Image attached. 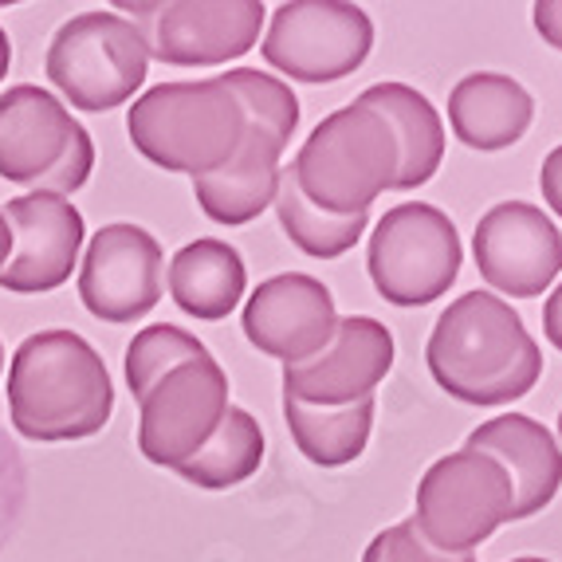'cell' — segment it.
Listing matches in <instances>:
<instances>
[{"instance_id":"cell-25","label":"cell","mask_w":562,"mask_h":562,"mask_svg":"<svg viewBox=\"0 0 562 562\" xmlns=\"http://www.w3.org/2000/svg\"><path fill=\"white\" fill-rule=\"evenodd\" d=\"M201 355H209L205 342L193 338L189 330L173 327V323H154V327L138 330L134 342L126 347V382H131L134 402H142V397L150 394L154 382H161L173 366Z\"/></svg>"},{"instance_id":"cell-7","label":"cell","mask_w":562,"mask_h":562,"mask_svg":"<svg viewBox=\"0 0 562 562\" xmlns=\"http://www.w3.org/2000/svg\"><path fill=\"white\" fill-rule=\"evenodd\" d=\"M512 476L499 460L460 449L432 464L417 484L413 527L445 554H472L496 527L512 524Z\"/></svg>"},{"instance_id":"cell-8","label":"cell","mask_w":562,"mask_h":562,"mask_svg":"<svg viewBox=\"0 0 562 562\" xmlns=\"http://www.w3.org/2000/svg\"><path fill=\"white\" fill-rule=\"evenodd\" d=\"M460 236L441 209L394 205L370 236L366 268L378 295L394 307H425L441 300L460 276Z\"/></svg>"},{"instance_id":"cell-21","label":"cell","mask_w":562,"mask_h":562,"mask_svg":"<svg viewBox=\"0 0 562 562\" xmlns=\"http://www.w3.org/2000/svg\"><path fill=\"white\" fill-rule=\"evenodd\" d=\"M366 106H374L397 134L402 146V173H397V189H417L441 169L445 158V126L441 114L432 111V103L422 91H413L405 83H374L358 94Z\"/></svg>"},{"instance_id":"cell-9","label":"cell","mask_w":562,"mask_h":562,"mask_svg":"<svg viewBox=\"0 0 562 562\" xmlns=\"http://www.w3.org/2000/svg\"><path fill=\"white\" fill-rule=\"evenodd\" d=\"M150 59L173 67H216L252 52L263 29L260 0H158L122 4Z\"/></svg>"},{"instance_id":"cell-17","label":"cell","mask_w":562,"mask_h":562,"mask_svg":"<svg viewBox=\"0 0 562 562\" xmlns=\"http://www.w3.org/2000/svg\"><path fill=\"white\" fill-rule=\"evenodd\" d=\"M91 134L44 87H9L0 94V178L36 193L79 142Z\"/></svg>"},{"instance_id":"cell-12","label":"cell","mask_w":562,"mask_h":562,"mask_svg":"<svg viewBox=\"0 0 562 562\" xmlns=\"http://www.w3.org/2000/svg\"><path fill=\"white\" fill-rule=\"evenodd\" d=\"M161 244L142 225H103L79 263V300L103 323H134L161 300Z\"/></svg>"},{"instance_id":"cell-18","label":"cell","mask_w":562,"mask_h":562,"mask_svg":"<svg viewBox=\"0 0 562 562\" xmlns=\"http://www.w3.org/2000/svg\"><path fill=\"white\" fill-rule=\"evenodd\" d=\"M464 449L484 452V457L499 460L507 469L512 492H516L512 519H527L535 512H543L562 484L559 441L539 422H531L527 413H507V417H496V422L472 429Z\"/></svg>"},{"instance_id":"cell-19","label":"cell","mask_w":562,"mask_h":562,"mask_svg":"<svg viewBox=\"0 0 562 562\" xmlns=\"http://www.w3.org/2000/svg\"><path fill=\"white\" fill-rule=\"evenodd\" d=\"M535 99L512 76L476 71L464 76L449 94V122L457 138L472 150H504L527 134Z\"/></svg>"},{"instance_id":"cell-20","label":"cell","mask_w":562,"mask_h":562,"mask_svg":"<svg viewBox=\"0 0 562 562\" xmlns=\"http://www.w3.org/2000/svg\"><path fill=\"white\" fill-rule=\"evenodd\" d=\"M244 288H248L244 260L225 240H193L169 260V295L201 323L233 315V307L244 300Z\"/></svg>"},{"instance_id":"cell-6","label":"cell","mask_w":562,"mask_h":562,"mask_svg":"<svg viewBox=\"0 0 562 562\" xmlns=\"http://www.w3.org/2000/svg\"><path fill=\"white\" fill-rule=\"evenodd\" d=\"M150 52L119 12H83L59 24L47 44L44 71L76 111L103 114L134 99L146 83Z\"/></svg>"},{"instance_id":"cell-27","label":"cell","mask_w":562,"mask_h":562,"mask_svg":"<svg viewBox=\"0 0 562 562\" xmlns=\"http://www.w3.org/2000/svg\"><path fill=\"white\" fill-rule=\"evenodd\" d=\"M29 499V464L20 457L16 441L0 429V547L9 543Z\"/></svg>"},{"instance_id":"cell-23","label":"cell","mask_w":562,"mask_h":562,"mask_svg":"<svg viewBox=\"0 0 562 562\" xmlns=\"http://www.w3.org/2000/svg\"><path fill=\"white\" fill-rule=\"evenodd\" d=\"M260 460H263L260 422L248 409H240V405H228L225 422L216 425V432L205 441V449L173 472L193 487L221 492V487H233L252 476L260 469Z\"/></svg>"},{"instance_id":"cell-1","label":"cell","mask_w":562,"mask_h":562,"mask_svg":"<svg viewBox=\"0 0 562 562\" xmlns=\"http://www.w3.org/2000/svg\"><path fill=\"white\" fill-rule=\"evenodd\" d=\"M425 362L445 394L469 405L516 402L543 374V355L524 319L492 291H464L449 303L429 335Z\"/></svg>"},{"instance_id":"cell-29","label":"cell","mask_w":562,"mask_h":562,"mask_svg":"<svg viewBox=\"0 0 562 562\" xmlns=\"http://www.w3.org/2000/svg\"><path fill=\"white\" fill-rule=\"evenodd\" d=\"M535 29L547 44L562 52V0H539L535 4Z\"/></svg>"},{"instance_id":"cell-24","label":"cell","mask_w":562,"mask_h":562,"mask_svg":"<svg viewBox=\"0 0 562 562\" xmlns=\"http://www.w3.org/2000/svg\"><path fill=\"white\" fill-rule=\"evenodd\" d=\"M276 216H280V228L288 233V240L300 248V252L315 256V260H335V256L350 252L358 240H362L366 225H370V213H323L303 198L295 173L280 169V189H276Z\"/></svg>"},{"instance_id":"cell-28","label":"cell","mask_w":562,"mask_h":562,"mask_svg":"<svg viewBox=\"0 0 562 562\" xmlns=\"http://www.w3.org/2000/svg\"><path fill=\"white\" fill-rule=\"evenodd\" d=\"M539 186H543V201L562 216V146H554L543 161V173H539Z\"/></svg>"},{"instance_id":"cell-31","label":"cell","mask_w":562,"mask_h":562,"mask_svg":"<svg viewBox=\"0 0 562 562\" xmlns=\"http://www.w3.org/2000/svg\"><path fill=\"white\" fill-rule=\"evenodd\" d=\"M9 64H12V40H9V32L0 29V79L9 76Z\"/></svg>"},{"instance_id":"cell-14","label":"cell","mask_w":562,"mask_h":562,"mask_svg":"<svg viewBox=\"0 0 562 562\" xmlns=\"http://www.w3.org/2000/svg\"><path fill=\"white\" fill-rule=\"evenodd\" d=\"M9 221L12 252L0 268V288L16 295H40L56 291L71 280L83 248V213L67 198L52 193H24L0 209Z\"/></svg>"},{"instance_id":"cell-2","label":"cell","mask_w":562,"mask_h":562,"mask_svg":"<svg viewBox=\"0 0 562 562\" xmlns=\"http://www.w3.org/2000/svg\"><path fill=\"white\" fill-rule=\"evenodd\" d=\"M114 413V385L99 350L76 330H40L9 362V417L40 445L83 441Z\"/></svg>"},{"instance_id":"cell-22","label":"cell","mask_w":562,"mask_h":562,"mask_svg":"<svg viewBox=\"0 0 562 562\" xmlns=\"http://www.w3.org/2000/svg\"><path fill=\"white\" fill-rule=\"evenodd\" d=\"M283 417H288L291 441L300 445L311 464L338 469V464L362 457L366 441H370V425H374V397L350 405H303L283 397Z\"/></svg>"},{"instance_id":"cell-3","label":"cell","mask_w":562,"mask_h":562,"mask_svg":"<svg viewBox=\"0 0 562 562\" xmlns=\"http://www.w3.org/2000/svg\"><path fill=\"white\" fill-rule=\"evenodd\" d=\"M134 150L169 173L205 178L233 161L248 134V111L225 79L158 83L126 111Z\"/></svg>"},{"instance_id":"cell-30","label":"cell","mask_w":562,"mask_h":562,"mask_svg":"<svg viewBox=\"0 0 562 562\" xmlns=\"http://www.w3.org/2000/svg\"><path fill=\"white\" fill-rule=\"evenodd\" d=\"M543 330H547V338H551V347L562 350V283L554 288V295L543 307Z\"/></svg>"},{"instance_id":"cell-15","label":"cell","mask_w":562,"mask_h":562,"mask_svg":"<svg viewBox=\"0 0 562 562\" xmlns=\"http://www.w3.org/2000/svg\"><path fill=\"white\" fill-rule=\"evenodd\" d=\"M394 366V335L370 315L338 319L330 342L307 362L283 366V397L303 405H350L374 397Z\"/></svg>"},{"instance_id":"cell-26","label":"cell","mask_w":562,"mask_h":562,"mask_svg":"<svg viewBox=\"0 0 562 562\" xmlns=\"http://www.w3.org/2000/svg\"><path fill=\"white\" fill-rule=\"evenodd\" d=\"M362 562H476V554H445L422 539V531L413 527V519L397 527H385L382 535L370 539Z\"/></svg>"},{"instance_id":"cell-33","label":"cell","mask_w":562,"mask_h":562,"mask_svg":"<svg viewBox=\"0 0 562 562\" xmlns=\"http://www.w3.org/2000/svg\"><path fill=\"white\" fill-rule=\"evenodd\" d=\"M512 562H547V559H512Z\"/></svg>"},{"instance_id":"cell-10","label":"cell","mask_w":562,"mask_h":562,"mask_svg":"<svg viewBox=\"0 0 562 562\" xmlns=\"http://www.w3.org/2000/svg\"><path fill=\"white\" fill-rule=\"evenodd\" d=\"M374 24L358 4L291 0L280 4L263 36V59L300 83H335L366 64Z\"/></svg>"},{"instance_id":"cell-34","label":"cell","mask_w":562,"mask_h":562,"mask_svg":"<svg viewBox=\"0 0 562 562\" xmlns=\"http://www.w3.org/2000/svg\"><path fill=\"white\" fill-rule=\"evenodd\" d=\"M559 437H562V413H559Z\"/></svg>"},{"instance_id":"cell-13","label":"cell","mask_w":562,"mask_h":562,"mask_svg":"<svg viewBox=\"0 0 562 562\" xmlns=\"http://www.w3.org/2000/svg\"><path fill=\"white\" fill-rule=\"evenodd\" d=\"M476 268L512 300L543 295L562 272V236L543 209L504 201L480 216L472 236Z\"/></svg>"},{"instance_id":"cell-11","label":"cell","mask_w":562,"mask_h":562,"mask_svg":"<svg viewBox=\"0 0 562 562\" xmlns=\"http://www.w3.org/2000/svg\"><path fill=\"white\" fill-rule=\"evenodd\" d=\"M228 413V374L213 355L173 366L138 402V452L158 469L193 460Z\"/></svg>"},{"instance_id":"cell-4","label":"cell","mask_w":562,"mask_h":562,"mask_svg":"<svg viewBox=\"0 0 562 562\" xmlns=\"http://www.w3.org/2000/svg\"><path fill=\"white\" fill-rule=\"evenodd\" d=\"M291 173L303 198L323 213H370L385 189H397L402 146L394 126L374 106L355 99L307 134L291 161Z\"/></svg>"},{"instance_id":"cell-16","label":"cell","mask_w":562,"mask_h":562,"mask_svg":"<svg viewBox=\"0 0 562 562\" xmlns=\"http://www.w3.org/2000/svg\"><path fill=\"white\" fill-rule=\"evenodd\" d=\"M338 327L335 295L315 276L283 272L263 280L244 303V335L260 355L283 366L307 362L330 342Z\"/></svg>"},{"instance_id":"cell-5","label":"cell","mask_w":562,"mask_h":562,"mask_svg":"<svg viewBox=\"0 0 562 562\" xmlns=\"http://www.w3.org/2000/svg\"><path fill=\"white\" fill-rule=\"evenodd\" d=\"M248 111V134L225 169L193 178L198 205L216 225H248L276 201L280 189V158L300 126V99L283 79H272L256 67H233L221 76Z\"/></svg>"},{"instance_id":"cell-32","label":"cell","mask_w":562,"mask_h":562,"mask_svg":"<svg viewBox=\"0 0 562 562\" xmlns=\"http://www.w3.org/2000/svg\"><path fill=\"white\" fill-rule=\"evenodd\" d=\"M9 252H12V233H9V221H4V213H0V268H4Z\"/></svg>"}]
</instances>
